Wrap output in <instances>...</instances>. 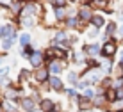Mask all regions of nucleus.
Returning a JSON list of instances; mask_svg holds the SVG:
<instances>
[{
	"mask_svg": "<svg viewBox=\"0 0 123 112\" xmlns=\"http://www.w3.org/2000/svg\"><path fill=\"white\" fill-rule=\"evenodd\" d=\"M116 52H118V45H116V41L114 39H109L107 43H104V46H102V57H105V59H111L116 55Z\"/></svg>",
	"mask_w": 123,
	"mask_h": 112,
	"instance_id": "nucleus-1",
	"label": "nucleus"
},
{
	"mask_svg": "<svg viewBox=\"0 0 123 112\" xmlns=\"http://www.w3.org/2000/svg\"><path fill=\"white\" fill-rule=\"evenodd\" d=\"M29 62H31V66L34 68V70L41 68V66H43V62H45V55H43V52H34L31 57H29Z\"/></svg>",
	"mask_w": 123,
	"mask_h": 112,
	"instance_id": "nucleus-2",
	"label": "nucleus"
},
{
	"mask_svg": "<svg viewBox=\"0 0 123 112\" xmlns=\"http://www.w3.org/2000/svg\"><path fill=\"white\" fill-rule=\"evenodd\" d=\"M34 78H36L37 84H45V82H48V78H50V71L45 70V68H37V70L34 71Z\"/></svg>",
	"mask_w": 123,
	"mask_h": 112,
	"instance_id": "nucleus-3",
	"label": "nucleus"
},
{
	"mask_svg": "<svg viewBox=\"0 0 123 112\" xmlns=\"http://www.w3.org/2000/svg\"><path fill=\"white\" fill-rule=\"evenodd\" d=\"M77 18L80 20V21H84V23H87V21H91V18H93V14L95 12H91V9H89V6H82L79 9V12H77Z\"/></svg>",
	"mask_w": 123,
	"mask_h": 112,
	"instance_id": "nucleus-4",
	"label": "nucleus"
},
{
	"mask_svg": "<svg viewBox=\"0 0 123 112\" xmlns=\"http://www.w3.org/2000/svg\"><path fill=\"white\" fill-rule=\"evenodd\" d=\"M82 52L86 55H89V57H95V55H98L102 52V48H100L98 43H91V45H84L82 46Z\"/></svg>",
	"mask_w": 123,
	"mask_h": 112,
	"instance_id": "nucleus-5",
	"label": "nucleus"
},
{
	"mask_svg": "<svg viewBox=\"0 0 123 112\" xmlns=\"http://www.w3.org/2000/svg\"><path fill=\"white\" fill-rule=\"evenodd\" d=\"M20 107H22L23 110H27V112H32V110H36V101L32 100V98H20Z\"/></svg>",
	"mask_w": 123,
	"mask_h": 112,
	"instance_id": "nucleus-6",
	"label": "nucleus"
},
{
	"mask_svg": "<svg viewBox=\"0 0 123 112\" xmlns=\"http://www.w3.org/2000/svg\"><path fill=\"white\" fill-rule=\"evenodd\" d=\"M37 107L41 109V112H50V110L55 109V103H54V100H50V98H41Z\"/></svg>",
	"mask_w": 123,
	"mask_h": 112,
	"instance_id": "nucleus-7",
	"label": "nucleus"
},
{
	"mask_svg": "<svg viewBox=\"0 0 123 112\" xmlns=\"http://www.w3.org/2000/svg\"><path fill=\"white\" fill-rule=\"evenodd\" d=\"M48 85H50L52 91H57V93L62 91V80L59 78L57 75H54V77H50V78H48Z\"/></svg>",
	"mask_w": 123,
	"mask_h": 112,
	"instance_id": "nucleus-8",
	"label": "nucleus"
},
{
	"mask_svg": "<svg viewBox=\"0 0 123 112\" xmlns=\"http://www.w3.org/2000/svg\"><path fill=\"white\" fill-rule=\"evenodd\" d=\"M48 71L52 73V75H59V73L62 71V62L59 61V59L50 61V62H48Z\"/></svg>",
	"mask_w": 123,
	"mask_h": 112,
	"instance_id": "nucleus-9",
	"label": "nucleus"
},
{
	"mask_svg": "<svg viewBox=\"0 0 123 112\" xmlns=\"http://www.w3.org/2000/svg\"><path fill=\"white\" fill-rule=\"evenodd\" d=\"M77 103H79V109L80 110H89L93 107V101L89 100V98H86V96H79L77 98Z\"/></svg>",
	"mask_w": 123,
	"mask_h": 112,
	"instance_id": "nucleus-10",
	"label": "nucleus"
},
{
	"mask_svg": "<svg viewBox=\"0 0 123 112\" xmlns=\"http://www.w3.org/2000/svg\"><path fill=\"white\" fill-rule=\"evenodd\" d=\"M91 23H93V27L95 29H102L105 25V18H104V14H93V18H91Z\"/></svg>",
	"mask_w": 123,
	"mask_h": 112,
	"instance_id": "nucleus-11",
	"label": "nucleus"
},
{
	"mask_svg": "<svg viewBox=\"0 0 123 112\" xmlns=\"http://www.w3.org/2000/svg\"><path fill=\"white\" fill-rule=\"evenodd\" d=\"M105 100H107L109 103H114V101H118V96H116V89H114V87H109V89H105Z\"/></svg>",
	"mask_w": 123,
	"mask_h": 112,
	"instance_id": "nucleus-12",
	"label": "nucleus"
},
{
	"mask_svg": "<svg viewBox=\"0 0 123 112\" xmlns=\"http://www.w3.org/2000/svg\"><path fill=\"white\" fill-rule=\"evenodd\" d=\"M116 30H118V25L114 23V21H109V23H107V30H105V39H109Z\"/></svg>",
	"mask_w": 123,
	"mask_h": 112,
	"instance_id": "nucleus-13",
	"label": "nucleus"
},
{
	"mask_svg": "<svg viewBox=\"0 0 123 112\" xmlns=\"http://www.w3.org/2000/svg\"><path fill=\"white\" fill-rule=\"evenodd\" d=\"M54 46V45H52ZM54 52H55V59H59V61H62V59H66V50L61 48V46H54Z\"/></svg>",
	"mask_w": 123,
	"mask_h": 112,
	"instance_id": "nucleus-14",
	"label": "nucleus"
},
{
	"mask_svg": "<svg viewBox=\"0 0 123 112\" xmlns=\"http://www.w3.org/2000/svg\"><path fill=\"white\" fill-rule=\"evenodd\" d=\"M6 98L9 101H18L20 103V98H18V94H16V89H12V87H9V91L6 93Z\"/></svg>",
	"mask_w": 123,
	"mask_h": 112,
	"instance_id": "nucleus-15",
	"label": "nucleus"
},
{
	"mask_svg": "<svg viewBox=\"0 0 123 112\" xmlns=\"http://www.w3.org/2000/svg\"><path fill=\"white\" fill-rule=\"evenodd\" d=\"M43 55H45V61H54L55 59V52H54V46H50V48H46L45 52H43Z\"/></svg>",
	"mask_w": 123,
	"mask_h": 112,
	"instance_id": "nucleus-16",
	"label": "nucleus"
},
{
	"mask_svg": "<svg viewBox=\"0 0 123 112\" xmlns=\"http://www.w3.org/2000/svg\"><path fill=\"white\" fill-rule=\"evenodd\" d=\"M20 45H22V46L31 45V34H29V32H23L22 36H20Z\"/></svg>",
	"mask_w": 123,
	"mask_h": 112,
	"instance_id": "nucleus-17",
	"label": "nucleus"
},
{
	"mask_svg": "<svg viewBox=\"0 0 123 112\" xmlns=\"http://www.w3.org/2000/svg\"><path fill=\"white\" fill-rule=\"evenodd\" d=\"M66 12H64V7H55V12H54V18L55 20H64Z\"/></svg>",
	"mask_w": 123,
	"mask_h": 112,
	"instance_id": "nucleus-18",
	"label": "nucleus"
},
{
	"mask_svg": "<svg viewBox=\"0 0 123 112\" xmlns=\"http://www.w3.org/2000/svg\"><path fill=\"white\" fill-rule=\"evenodd\" d=\"M66 25H68V29H77V25H79V18H75V16H70V18L66 20Z\"/></svg>",
	"mask_w": 123,
	"mask_h": 112,
	"instance_id": "nucleus-19",
	"label": "nucleus"
},
{
	"mask_svg": "<svg viewBox=\"0 0 123 112\" xmlns=\"http://www.w3.org/2000/svg\"><path fill=\"white\" fill-rule=\"evenodd\" d=\"M31 78V71L29 70H20V82H25Z\"/></svg>",
	"mask_w": 123,
	"mask_h": 112,
	"instance_id": "nucleus-20",
	"label": "nucleus"
},
{
	"mask_svg": "<svg viewBox=\"0 0 123 112\" xmlns=\"http://www.w3.org/2000/svg\"><path fill=\"white\" fill-rule=\"evenodd\" d=\"M68 82H70L71 85H77V82H79V80H77V75H75L73 71H71V73H68Z\"/></svg>",
	"mask_w": 123,
	"mask_h": 112,
	"instance_id": "nucleus-21",
	"label": "nucleus"
},
{
	"mask_svg": "<svg viewBox=\"0 0 123 112\" xmlns=\"http://www.w3.org/2000/svg\"><path fill=\"white\" fill-rule=\"evenodd\" d=\"M102 87H104V89H109V87H112V80L109 78V77H107V78H104V80H102Z\"/></svg>",
	"mask_w": 123,
	"mask_h": 112,
	"instance_id": "nucleus-22",
	"label": "nucleus"
},
{
	"mask_svg": "<svg viewBox=\"0 0 123 112\" xmlns=\"http://www.w3.org/2000/svg\"><path fill=\"white\" fill-rule=\"evenodd\" d=\"M11 46H12V39H4L2 41V48L4 50H11Z\"/></svg>",
	"mask_w": 123,
	"mask_h": 112,
	"instance_id": "nucleus-23",
	"label": "nucleus"
},
{
	"mask_svg": "<svg viewBox=\"0 0 123 112\" xmlns=\"http://www.w3.org/2000/svg\"><path fill=\"white\" fill-rule=\"evenodd\" d=\"M52 4H54V7H64L68 4V0H52Z\"/></svg>",
	"mask_w": 123,
	"mask_h": 112,
	"instance_id": "nucleus-24",
	"label": "nucleus"
},
{
	"mask_svg": "<svg viewBox=\"0 0 123 112\" xmlns=\"http://www.w3.org/2000/svg\"><path fill=\"white\" fill-rule=\"evenodd\" d=\"M66 94H68V98H75V101H77V91H75V89H68L66 91Z\"/></svg>",
	"mask_w": 123,
	"mask_h": 112,
	"instance_id": "nucleus-25",
	"label": "nucleus"
},
{
	"mask_svg": "<svg viewBox=\"0 0 123 112\" xmlns=\"http://www.w3.org/2000/svg\"><path fill=\"white\" fill-rule=\"evenodd\" d=\"M96 36H98V29L93 27L91 30H87V37H91V39H93V37H96Z\"/></svg>",
	"mask_w": 123,
	"mask_h": 112,
	"instance_id": "nucleus-26",
	"label": "nucleus"
},
{
	"mask_svg": "<svg viewBox=\"0 0 123 112\" xmlns=\"http://www.w3.org/2000/svg\"><path fill=\"white\" fill-rule=\"evenodd\" d=\"M82 96H86V98H95V93L87 87V89H84V94H82Z\"/></svg>",
	"mask_w": 123,
	"mask_h": 112,
	"instance_id": "nucleus-27",
	"label": "nucleus"
},
{
	"mask_svg": "<svg viewBox=\"0 0 123 112\" xmlns=\"http://www.w3.org/2000/svg\"><path fill=\"white\" fill-rule=\"evenodd\" d=\"M116 96L118 100H123V87H116Z\"/></svg>",
	"mask_w": 123,
	"mask_h": 112,
	"instance_id": "nucleus-28",
	"label": "nucleus"
},
{
	"mask_svg": "<svg viewBox=\"0 0 123 112\" xmlns=\"http://www.w3.org/2000/svg\"><path fill=\"white\" fill-rule=\"evenodd\" d=\"M7 73H9V66H4V68H0V77H6Z\"/></svg>",
	"mask_w": 123,
	"mask_h": 112,
	"instance_id": "nucleus-29",
	"label": "nucleus"
},
{
	"mask_svg": "<svg viewBox=\"0 0 123 112\" xmlns=\"http://www.w3.org/2000/svg\"><path fill=\"white\" fill-rule=\"evenodd\" d=\"M80 2H82V6H89V4L93 2V0H80Z\"/></svg>",
	"mask_w": 123,
	"mask_h": 112,
	"instance_id": "nucleus-30",
	"label": "nucleus"
},
{
	"mask_svg": "<svg viewBox=\"0 0 123 112\" xmlns=\"http://www.w3.org/2000/svg\"><path fill=\"white\" fill-rule=\"evenodd\" d=\"M2 32H4V25H0V37H2Z\"/></svg>",
	"mask_w": 123,
	"mask_h": 112,
	"instance_id": "nucleus-31",
	"label": "nucleus"
},
{
	"mask_svg": "<svg viewBox=\"0 0 123 112\" xmlns=\"http://www.w3.org/2000/svg\"><path fill=\"white\" fill-rule=\"evenodd\" d=\"M118 30H120V34H123V25H121V27H120V29H118Z\"/></svg>",
	"mask_w": 123,
	"mask_h": 112,
	"instance_id": "nucleus-32",
	"label": "nucleus"
},
{
	"mask_svg": "<svg viewBox=\"0 0 123 112\" xmlns=\"http://www.w3.org/2000/svg\"><path fill=\"white\" fill-rule=\"evenodd\" d=\"M0 112H6V109H4V107H2V105H0Z\"/></svg>",
	"mask_w": 123,
	"mask_h": 112,
	"instance_id": "nucleus-33",
	"label": "nucleus"
},
{
	"mask_svg": "<svg viewBox=\"0 0 123 112\" xmlns=\"http://www.w3.org/2000/svg\"><path fill=\"white\" fill-rule=\"evenodd\" d=\"M2 61H4V55H0V64H2Z\"/></svg>",
	"mask_w": 123,
	"mask_h": 112,
	"instance_id": "nucleus-34",
	"label": "nucleus"
},
{
	"mask_svg": "<svg viewBox=\"0 0 123 112\" xmlns=\"http://www.w3.org/2000/svg\"><path fill=\"white\" fill-rule=\"evenodd\" d=\"M120 62H121V64H123V53H121V61H120Z\"/></svg>",
	"mask_w": 123,
	"mask_h": 112,
	"instance_id": "nucleus-35",
	"label": "nucleus"
},
{
	"mask_svg": "<svg viewBox=\"0 0 123 112\" xmlns=\"http://www.w3.org/2000/svg\"><path fill=\"white\" fill-rule=\"evenodd\" d=\"M79 112H87V110H80V109H79Z\"/></svg>",
	"mask_w": 123,
	"mask_h": 112,
	"instance_id": "nucleus-36",
	"label": "nucleus"
},
{
	"mask_svg": "<svg viewBox=\"0 0 123 112\" xmlns=\"http://www.w3.org/2000/svg\"><path fill=\"white\" fill-rule=\"evenodd\" d=\"M114 112H123V109H121V110H114Z\"/></svg>",
	"mask_w": 123,
	"mask_h": 112,
	"instance_id": "nucleus-37",
	"label": "nucleus"
},
{
	"mask_svg": "<svg viewBox=\"0 0 123 112\" xmlns=\"http://www.w3.org/2000/svg\"><path fill=\"white\" fill-rule=\"evenodd\" d=\"M50 112H57V110H55V109H54V110H50Z\"/></svg>",
	"mask_w": 123,
	"mask_h": 112,
	"instance_id": "nucleus-38",
	"label": "nucleus"
},
{
	"mask_svg": "<svg viewBox=\"0 0 123 112\" xmlns=\"http://www.w3.org/2000/svg\"><path fill=\"white\" fill-rule=\"evenodd\" d=\"M0 9H2V6H0Z\"/></svg>",
	"mask_w": 123,
	"mask_h": 112,
	"instance_id": "nucleus-39",
	"label": "nucleus"
}]
</instances>
